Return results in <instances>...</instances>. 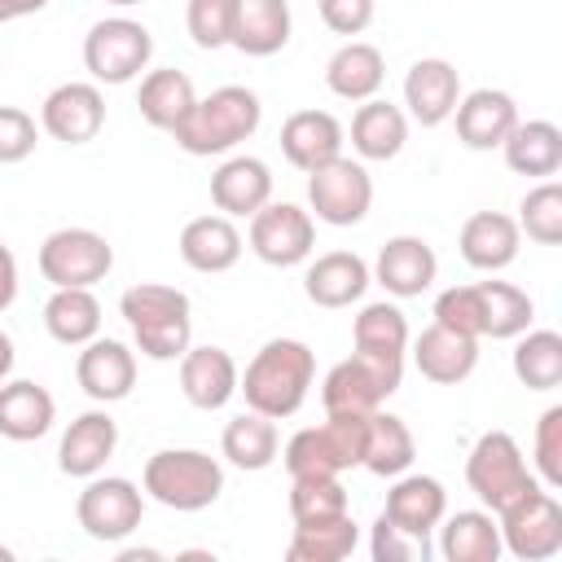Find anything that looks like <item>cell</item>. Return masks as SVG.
Segmentation results:
<instances>
[{
  "mask_svg": "<svg viewBox=\"0 0 562 562\" xmlns=\"http://www.w3.org/2000/svg\"><path fill=\"white\" fill-rule=\"evenodd\" d=\"M369 553H373V562H426L430 558V540L408 536V531H400L395 522H386L378 514V522L369 531Z\"/></svg>",
  "mask_w": 562,
  "mask_h": 562,
  "instance_id": "cell-46",
  "label": "cell"
},
{
  "mask_svg": "<svg viewBox=\"0 0 562 562\" xmlns=\"http://www.w3.org/2000/svg\"><path fill=\"white\" fill-rule=\"evenodd\" d=\"M448 514V492L439 479L430 474H395L391 492H386V505H382V518L395 522L400 531L408 536H422L430 540V531L439 527V518Z\"/></svg>",
  "mask_w": 562,
  "mask_h": 562,
  "instance_id": "cell-24",
  "label": "cell"
},
{
  "mask_svg": "<svg viewBox=\"0 0 562 562\" xmlns=\"http://www.w3.org/2000/svg\"><path fill=\"white\" fill-rule=\"evenodd\" d=\"M40 127L61 145H88L105 127V92L92 79L57 83L40 101Z\"/></svg>",
  "mask_w": 562,
  "mask_h": 562,
  "instance_id": "cell-14",
  "label": "cell"
},
{
  "mask_svg": "<svg viewBox=\"0 0 562 562\" xmlns=\"http://www.w3.org/2000/svg\"><path fill=\"white\" fill-rule=\"evenodd\" d=\"M461 259L479 272H501L518 259V246H522V233H518V220L514 215H501V211H474L465 224H461Z\"/></svg>",
  "mask_w": 562,
  "mask_h": 562,
  "instance_id": "cell-26",
  "label": "cell"
},
{
  "mask_svg": "<svg viewBox=\"0 0 562 562\" xmlns=\"http://www.w3.org/2000/svg\"><path fill=\"white\" fill-rule=\"evenodd\" d=\"M404 145H408V114L382 97L360 101V110L351 114V149L364 162H391Z\"/></svg>",
  "mask_w": 562,
  "mask_h": 562,
  "instance_id": "cell-31",
  "label": "cell"
},
{
  "mask_svg": "<svg viewBox=\"0 0 562 562\" xmlns=\"http://www.w3.org/2000/svg\"><path fill=\"white\" fill-rule=\"evenodd\" d=\"M465 483L487 514H501L540 487V479L527 470V457L509 430H483L474 439V448L465 457Z\"/></svg>",
  "mask_w": 562,
  "mask_h": 562,
  "instance_id": "cell-6",
  "label": "cell"
},
{
  "mask_svg": "<svg viewBox=\"0 0 562 562\" xmlns=\"http://www.w3.org/2000/svg\"><path fill=\"white\" fill-rule=\"evenodd\" d=\"M198 92H193V79L176 66H162V70H149L140 79V92H136V105H140V119L158 132H176L184 123V114L193 110Z\"/></svg>",
  "mask_w": 562,
  "mask_h": 562,
  "instance_id": "cell-35",
  "label": "cell"
},
{
  "mask_svg": "<svg viewBox=\"0 0 562 562\" xmlns=\"http://www.w3.org/2000/svg\"><path fill=\"white\" fill-rule=\"evenodd\" d=\"M211 202L228 220H250L272 202V171L255 154H233L211 171Z\"/></svg>",
  "mask_w": 562,
  "mask_h": 562,
  "instance_id": "cell-20",
  "label": "cell"
},
{
  "mask_svg": "<svg viewBox=\"0 0 562 562\" xmlns=\"http://www.w3.org/2000/svg\"><path fill=\"white\" fill-rule=\"evenodd\" d=\"M338 514H351V501H347V487L338 474H299L290 479V518L294 522H325V518H338Z\"/></svg>",
  "mask_w": 562,
  "mask_h": 562,
  "instance_id": "cell-42",
  "label": "cell"
},
{
  "mask_svg": "<svg viewBox=\"0 0 562 562\" xmlns=\"http://www.w3.org/2000/svg\"><path fill=\"white\" fill-rule=\"evenodd\" d=\"M40 9H48V0H0V26L4 22H18V18H31Z\"/></svg>",
  "mask_w": 562,
  "mask_h": 562,
  "instance_id": "cell-51",
  "label": "cell"
},
{
  "mask_svg": "<svg viewBox=\"0 0 562 562\" xmlns=\"http://www.w3.org/2000/svg\"><path fill=\"white\" fill-rule=\"evenodd\" d=\"M140 492L176 514H198L220 501L224 465L202 448H162L145 461Z\"/></svg>",
  "mask_w": 562,
  "mask_h": 562,
  "instance_id": "cell-4",
  "label": "cell"
},
{
  "mask_svg": "<svg viewBox=\"0 0 562 562\" xmlns=\"http://www.w3.org/2000/svg\"><path fill=\"white\" fill-rule=\"evenodd\" d=\"M312 378H316V356L303 338H268L250 356L246 373H237V391L246 395V408L281 422L303 408Z\"/></svg>",
  "mask_w": 562,
  "mask_h": 562,
  "instance_id": "cell-1",
  "label": "cell"
},
{
  "mask_svg": "<svg viewBox=\"0 0 562 562\" xmlns=\"http://www.w3.org/2000/svg\"><path fill=\"white\" fill-rule=\"evenodd\" d=\"M13 299H18V259H13V250L0 241V312H9Z\"/></svg>",
  "mask_w": 562,
  "mask_h": 562,
  "instance_id": "cell-50",
  "label": "cell"
},
{
  "mask_svg": "<svg viewBox=\"0 0 562 562\" xmlns=\"http://www.w3.org/2000/svg\"><path fill=\"white\" fill-rule=\"evenodd\" d=\"M531 461H536L540 487L558 492L562 487V404H553V408L540 413L536 439H531Z\"/></svg>",
  "mask_w": 562,
  "mask_h": 562,
  "instance_id": "cell-45",
  "label": "cell"
},
{
  "mask_svg": "<svg viewBox=\"0 0 562 562\" xmlns=\"http://www.w3.org/2000/svg\"><path fill=\"white\" fill-rule=\"evenodd\" d=\"M57 422V400L31 382V378H4L0 382V435L13 443H35L53 430Z\"/></svg>",
  "mask_w": 562,
  "mask_h": 562,
  "instance_id": "cell-27",
  "label": "cell"
},
{
  "mask_svg": "<svg viewBox=\"0 0 562 562\" xmlns=\"http://www.w3.org/2000/svg\"><path fill=\"white\" fill-rule=\"evenodd\" d=\"M233 13H237V0H189L184 31L198 48H224L233 40Z\"/></svg>",
  "mask_w": 562,
  "mask_h": 562,
  "instance_id": "cell-44",
  "label": "cell"
},
{
  "mask_svg": "<svg viewBox=\"0 0 562 562\" xmlns=\"http://www.w3.org/2000/svg\"><path fill=\"white\" fill-rule=\"evenodd\" d=\"M0 562H13V549L9 544H0Z\"/></svg>",
  "mask_w": 562,
  "mask_h": 562,
  "instance_id": "cell-54",
  "label": "cell"
},
{
  "mask_svg": "<svg viewBox=\"0 0 562 562\" xmlns=\"http://www.w3.org/2000/svg\"><path fill=\"white\" fill-rule=\"evenodd\" d=\"M105 4H114V9H132V4H140V0H105Z\"/></svg>",
  "mask_w": 562,
  "mask_h": 562,
  "instance_id": "cell-53",
  "label": "cell"
},
{
  "mask_svg": "<svg viewBox=\"0 0 562 562\" xmlns=\"http://www.w3.org/2000/svg\"><path fill=\"white\" fill-rule=\"evenodd\" d=\"M400 382H404V364H386V360L351 351L325 373L321 404L325 413H373L400 391Z\"/></svg>",
  "mask_w": 562,
  "mask_h": 562,
  "instance_id": "cell-11",
  "label": "cell"
},
{
  "mask_svg": "<svg viewBox=\"0 0 562 562\" xmlns=\"http://www.w3.org/2000/svg\"><path fill=\"white\" fill-rule=\"evenodd\" d=\"M180 391L193 408L215 413L237 395V360L224 347H193L180 356Z\"/></svg>",
  "mask_w": 562,
  "mask_h": 562,
  "instance_id": "cell-25",
  "label": "cell"
},
{
  "mask_svg": "<svg viewBox=\"0 0 562 562\" xmlns=\"http://www.w3.org/2000/svg\"><path fill=\"white\" fill-rule=\"evenodd\" d=\"M290 31H294V18L285 0H237L228 44L246 57H272L290 44Z\"/></svg>",
  "mask_w": 562,
  "mask_h": 562,
  "instance_id": "cell-30",
  "label": "cell"
},
{
  "mask_svg": "<svg viewBox=\"0 0 562 562\" xmlns=\"http://www.w3.org/2000/svg\"><path fill=\"white\" fill-rule=\"evenodd\" d=\"M114 448H119V422L105 408H88L66 426L57 443V470L70 479H92L105 470Z\"/></svg>",
  "mask_w": 562,
  "mask_h": 562,
  "instance_id": "cell-21",
  "label": "cell"
},
{
  "mask_svg": "<svg viewBox=\"0 0 562 562\" xmlns=\"http://www.w3.org/2000/svg\"><path fill=\"white\" fill-rule=\"evenodd\" d=\"M35 140H40L35 114H26L18 105H0V167L26 162L35 154Z\"/></svg>",
  "mask_w": 562,
  "mask_h": 562,
  "instance_id": "cell-48",
  "label": "cell"
},
{
  "mask_svg": "<svg viewBox=\"0 0 562 562\" xmlns=\"http://www.w3.org/2000/svg\"><path fill=\"white\" fill-rule=\"evenodd\" d=\"M40 277L61 290V285H97L110 277L114 268V246L97 233V228H57L40 241Z\"/></svg>",
  "mask_w": 562,
  "mask_h": 562,
  "instance_id": "cell-9",
  "label": "cell"
},
{
  "mask_svg": "<svg viewBox=\"0 0 562 562\" xmlns=\"http://www.w3.org/2000/svg\"><path fill=\"white\" fill-rule=\"evenodd\" d=\"M408 351H413L417 373L426 382H435V386H457L479 364V338L457 334V329H448L439 321H430L417 338H408Z\"/></svg>",
  "mask_w": 562,
  "mask_h": 562,
  "instance_id": "cell-17",
  "label": "cell"
},
{
  "mask_svg": "<svg viewBox=\"0 0 562 562\" xmlns=\"http://www.w3.org/2000/svg\"><path fill=\"white\" fill-rule=\"evenodd\" d=\"M44 329L61 347H83L101 334V303L88 285H61L44 303Z\"/></svg>",
  "mask_w": 562,
  "mask_h": 562,
  "instance_id": "cell-34",
  "label": "cell"
},
{
  "mask_svg": "<svg viewBox=\"0 0 562 562\" xmlns=\"http://www.w3.org/2000/svg\"><path fill=\"white\" fill-rule=\"evenodd\" d=\"M75 378H79L88 400L119 404L136 386V351L127 342H119V338H101L97 334L92 342H83V351L75 360Z\"/></svg>",
  "mask_w": 562,
  "mask_h": 562,
  "instance_id": "cell-16",
  "label": "cell"
},
{
  "mask_svg": "<svg viewBox=\"0 0 562 562\" xmlns=\"http://www.w3.org/2000/svg\"><path fill=\"white\" fill-rule=\"evenodd\" d=\"M452 123H457V140L465 149H474V154L501 149L505 136L518 123V105L501 88H474V92H461V101L452 110Z\"/></svg>",
  "mask_w": 562,
  "mask_h": 562,
  "instance_id": "cell-19",
  "label": "cell"
},
{
  "mask_svg": "<svg viewBox=\"0 0 562 562\" xmlns=\"http://www.w3.org/2000/svg\"><path fill=\"white\" fill-rule=\"evenodd\" d=\"M408 316L395 307V303H364L360 316L351 321V342L360 356H373V360H386V364H404L408 356Z\"/></svg>",
  "mask_w": 562,
  "mask_h": 562,
  "instance_id": "cell-36",
  "label": "cell"
},
{
  "mask_svg": "<svg viewBox=\"0 0 562 562\" xmlns=\"http://www.w3.org/2000/svg\"><path fill=\"white\" fill-rule=\"evenodd\" d=\"M220 452H224V461L237 465V470H250V474H255V470H268V465L277 461V452H281L277 422L263 417V413H255V408L237 413V417L224 426V435H220Z\"/></svg>",
  "mask_w": 562,
  "mask_h": 562,
  "instance_id": "cell-38",
  "label": "cell"
},
{
  "mask_svg": "<svg viewBox=\"0 0 562 562\" xmlns=\"http://www.w3.org/2000/svg\"><path fill=\"white\" fill-rule=\"evenodd\" d=\"M263 123V101L259 92H250L246 83H224L211 97H198L193 110L184 114V123L171 132L176 145L193 158H211V154H228L241 140H250Z\"/></svg>",
  "mask_w": 562,
  "mask_h": 562,
  "instance_id": "cell-3",
  "label": "cell"
},
{
  "mask_svg": "<svg viewBox=\"0 0 562 562\" xmlns=\"http://www.w3.org/2000/svg\"><path fill=\"white\" fill-rule=\"evenodd\" d=\"M360 544V527L351 514L325 518V522H294V536L285 544L290 562H342Z\"/></svg>",
  "mask_w": 562,
  "mask_h": 562,
  "instance_id": "cell-39",
  "label": "cell"
},
{
  "mask_svg": "<svg viewBox=\"0 0 562 562\" xmlns=\"http://www.w3.org/2000/svg\"><path fill=\"white\" fill-rule=\"evenodd\" d=\"M373 281L391 294V299H417L435 285L439 277V259H435V246L426 237H413V233H400V237H386V246L378 250L373 259Z\"/></svg>",
  "mask_w": 562,
  "mask_h": 562,
  "instance_id": "cell-15",
  "label": "cell"
},
{
  "mask_svg": "<svg viewBox=\"0 0 562 562\" xmlns=\"http://www.w3.org/2000/svg\"><path fill=\"white\" fill-rule=\"evenodd\" d=\"M518 233H527L536 246L562 241V184L544 180L518 202Z\"/></svg>",
  "mask_w": 562,
  "mask_h": 562,
  "instance_id": "cell-43",
  "label": "cell"
},
{
  "mask_svg": "<svg viewBox=\"0 0 562 562\" xmlns=\"http://www.w3.org/2000/svg\"><path fill=\"white\" fill-rule=\"evenodd\" d=\"M154 57V35L136 18H101L83 35V70L92 83H132Z\"/></svg>",
  "mask_w": 562,
  "mask_h": 562,
  "instance_id": "cell-7",
  "label": "cell"
},
{
  "mask_svg": "<svg viewBox=\"0 0 562 562\" xmlns=\"http://www.w3.org/2000/svg\"><path fill=\"white\" fill-rule=\"evenodd\" d=\"M342 140H347V132L329 110H294L281 123V154L303 176L325 167V162H334L342 154Z\"/></svg>",
  "mask_w": 562,
  "mask_h": 562,
  "instance_id": "cell-22",
  "label": "cell"
},
{
  "mask_svg": "<svg viewBox=\"0 0 562 562\" xmlns=\"http://www.w3.org/2000/svg\"><path fill=\"white\" fill-rule=\"evenodd\" d=\"M119 316L127 321L136 351L158 360V364L180 360L193 342V307H189V294L176 285L140 281V285L123 290Z\"/></svg>",
  "mask_w": 562,
  "mask_h": 562,
  "instance_id": "cell-2",
  "label": "cell"
},
{
  "mask_svg": "<svg viewBox=\"0 0 562 562\" xmlns=\"http://www.w3.org/2000/svg\"><path fill=\"white\" fill-rule=\"evenodd\" d=\"M514 378L527 391H553L562 382V334L558 329H522L514 338Z\"/></svg>",
  "mask_w": 562,
  "mask_h": 562,
  "instance_id": "cell-41",
  "label": "cell"
},
{
  "mask_svg": "<svg viewBox=\"0 0 562 562\" xmlns=\"http://www.w3.org/2000/svg\"><path fill=\"white\" fill-rule=\"evenodd\" d=\"M241 233L228 215H198L180 228V259L193 272H228L241 259Z\"/></svg>",
  "mask_w": 562,
  "mask_h": 562,
  "instance_id": "cell-29",
  "label": "cell"
},
{
  "mask_svg": "<svg viewBox=\"0 0 562 562\" xmlns=\"http://www.w3.org/2000/svg\"><path fill=\"white\" fill-rule=\"evenodd\" d=\"M316 9H321V22L334 31V35H360V31H369V22H373V13H378V0H316Z\"/></svg>",
  "mask_w": 562,
  "mask_h": 562,
  "instance_id": "cell-49",
  "label": "cell"
},
{
  "mask_svg": "<svg viewBox=\"0 0 562 562\" xmlns=\"http://www.w3.org/2000/svg\"><path fill=\"white\" fill-rule=\"evenodd\" d=\"M505 167L518 176H558L562 167V127L549 119H518L501 145Z\"/></svg>",
  "mask_w": 562,
  "mask_h": 562,
  "instance_id": "cell-33",
  "label": "cell"
},
{
  "mask_svg": "<svg viewBox=\"0 0 562 562\" xmlns=\"http://www.w3.org/2000/svg\"><path fill=\"white\" fill-rule=\"evenodd\" d=\"M386 83V57L369 40H347L329 61H325V88L342 101H369Z\"/></svg>",
  "mask_w": 562,
  "mask_h": 562,
  "instance_id": "cell-28",
  "label": "cell"
},
{
  "mask_svg": "<svg viewBox=\"0 0 562 562\" xmlns=\"http://www.w3.org/2000/svg\"><path fill=\"white\" fill-rule=\"evenodd\" d=\"M435 321L457 329V334H470V338H483V316H479V290L474 285H448L439 299H435Z\"/></svg>",
  "mask_w": 562,
  "mask_h": 562,
  "instance_id": "cell-47",
  "label": "cell"
},
{
  "mask_svg": "<svg viewBox=\"0 0 562 562\" xmlns=\"http://www.w3.org/2000/svg\"><path fill=\"white\" fill-rule=\"evenodd\" d=\"M364 426H369V413H325L321 426L294 430L285 439V448H281L285 474L299 479V474H342V470H356L360 457H364Z\"/></svg>",
  "mask_w": 562,
  "mask_h": 562,
  "instance_id": "cell-5",
  "label": "cell"
},
{
  "mask_svg": "<svg viewBox=\"0 0 562 562\" xmlns=\"http://www.w3.org/2000/svg\"><path fill=\"white\" fill-rule=\"evenodd\" d=\"M496 527H501L505 553H514L522 562H544V558L562 553V505L549 487H536L522 501H514L509 509H501Z\"/></svg>",
  "mask_w": 562,
  "mask_h": 562,
  "instance_id": "cell-12",
  "label": "cell"
},
{
  "mask_svg": "<svg viewBox=\"0 0 562 562\" xmlns=\"http://www.w3.org/2000/svg\"><path fill=\"white\" fill-rule=\"evenodd\" d=\"M413 457H417V439H413L408 422L395 417V413L373 408L369 426H364V457H360V465L369 474H378V479H395V474H404L413 465Z\"/></svg>",
  "mask_w": 562,
  "mask_h": 562,
  "instance_id": "cell-37",
  "label": "cell"
},
{
  "mask_svg": "<svg viewBox=\"0 0 562 562\" xmlns=\"http://www.w3.org/2000/svg\"><path fill=\"white\" fill-rule=\"evenodd\" d=\"M369 281H373V272H369V263L356 255V250H325V255H316L312 263H307V272H303V294L316 303V307H351V303H360L364 299V290H369Z\"/></svg>",
  "mask_w": 562,
  "mask_h": 562,
  "instance_id": "cell-23",
  "label": "cell"
},
{
  "mask_svg": "<svg viewBox=\"0 0 562 562\" xmlns=\"http://www.w3.org/2000/svg\"><path fill=\"white\" fill-rule=\"evenodd\" d=\"M479 290V316H483V338H518L536 321V303L527 290L509 281H474Z\"/></svg>",
  "mask_w": 562,
  "mask_h": 562,
  "instance_id": "cell-40",
  "label": "cell"
},
{
  "mask_svg": "<svg viewBox=\"0 0 562 562\" xmlns=\"http://www.w3.org/2000/svg\"><path fill=\"white\" fill-rule=\"evenodd\" d=\"M439 553L448 562H496L505 553L496 514L487 509H457L439 518Z\"/></svg>",
  "mask_w": 562,
  "mask_h": 562,
  "instance_id": "cell-32",
  "label": "cell"
},
{
  "mask_svg": "<svg viewBox=\"0 0 562 562\" xmlns=\"http://www.w3.org/2000/svg\"><path fill=\"white\" fill-rule=\"evenodd\" d=\"M246 237L268 268H294V263H307L316 250V220L294 202H268L250 215Z\"/></svg>",
  "mask_w": 562,
  "mask_h": 562,
  "instance_id": "cell-13",
  "label": "cell"
},
{
  "mask_svg": "<svg viewBox=\"0 0 562 562\" xmlns=\"http://www.w3.org/2000/svg\"><path fill=\"white\" fill-rule=\"evenodd\" d=\"M13 360H18V351H13V338L0 329V382L13 373Z\"/></svg>",
  "mask_w": 562,
  "mask_h": 562,
  "instance_id": "cell-52",
  "label": "cell"
},
{
  "mask_svg": "<svg viewBox=\"0 0 562 562\" xmlns=\"http://www.w3.org/2000/svg\"><path fill=\"white\" fill-rule=\"evenodd\" d=\"M307 206L321 224H334V228H351L369 215L373 206V176L364 162L356 158H334L316 171H307Z\"/></svg>",
  "mask_w": 562,
  "mask_h": 562,
  "instance_id": "cell-10",
  "label": "cell"
},
{
  "mask_svg": "<svg viewBox=\"0 0 562 562\" xmlns=\"http://www.w3.org/2000/svg\"><path fill=\"white\" fill-rule=\"evenodd\" d=\"M457 101H461V75H457L452 61H443V57H422V61L408 66V75H404V105H408V110H404V114H408L413 123L439 127V123L452 119Z\"/></svg>",
  "mask_w": 562,
  "mask_h": 562,
  "instance_id": "cell-18",
  "label": "cell"
},
{
  "mask_svg": "<svg viewBox=\"0 0 562 562\" xmlns=\"http://www.w3.org/2000/svg\"><path fill=\"white\" fill-rule=\"evenodd\" d=\"M75 518H79L83 536H92L101 544H119V540H127L140 527V518H145V492L132 479L92 474V479H83V492L75 501Z\"/></svg>",
  "mask_w": 562,
  "mask_h": 562,
  "instance_id": "cell-8",
  "label": "cell"
}]
</instances>
